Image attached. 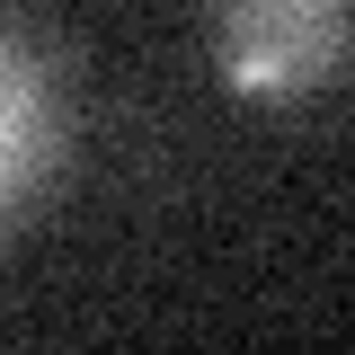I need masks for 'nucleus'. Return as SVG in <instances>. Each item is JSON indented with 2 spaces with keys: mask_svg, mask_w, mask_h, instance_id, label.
<instances>
[{
  "mask_svg": "<svg viewBox=\"0 0 355 355\" xmlns=\"http://www.w3.org/2000/svg\"><path fill=\"white\" fill-rule=\"evenodd\" d=\"M80 151V107H71V62L27 9H9V44H0V205L9 231L62 196Z\"/></svg>",
  "mask_w": 355,
  "mask_h": 355,
  "instance_id": "2",
  "label": "nucleus"
},
{
  "mask_svg": "<svg viewBox=\"0 0 355 355\" xmlns=\"http://www.w3.org/2000/svg\"><path fill=\"white\" fill-rule=\"evenodd\" d=\"M205 44L231 98L293 107L355 53V0H205Z\"/></svg>",
  "mask_w": 355,
  "mask_h": 355,
  "instance_id": "1",
  "label": "nucleus"
}]
</instances>
